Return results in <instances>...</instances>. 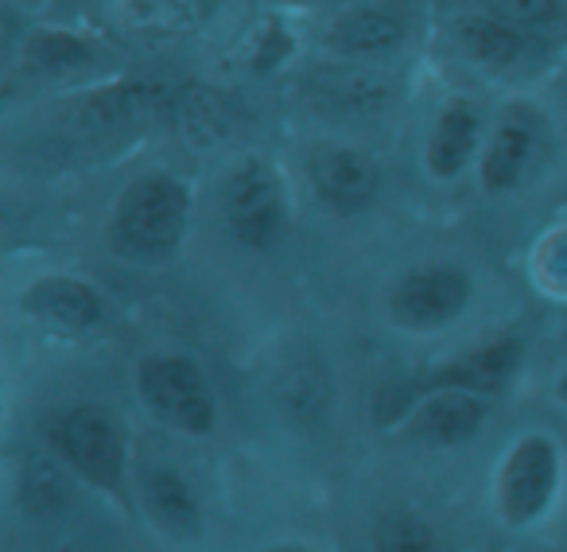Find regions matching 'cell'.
I'll return each instance as SVG.
<instances>
[{"instance_id":"277c9868","label":"cell","mask_w":567,"mask_h":552,"mask_svg":"<svg viewBox=\"0 0 567 552\" xmlns=\"http://www.w3.org/2000/svg\"><path fill=\"white\" fill-rule=\"evenodd\" d=\"M466 300H471V280H466L463 268L424 265L412 268L396 285L389 308H393V319L401 327L424 331V327H440L447 319H455L466 308Z\"/></svg>"},{"instance_id":"9c48e42d","label":"cell","mask_w":567,"mask_h":552,"mask_svg":"<svg viewBox=\"0 0 567 552\" xmlns=\"http://www.w3.org/2000/svg\"><path fill=\"white\" fill-rule=\"evenodd\" d=\"M24 311L43 319L48 327H55V331H86L102 316V304H97L94 288H86L82 280L51 276V280H40L24 296Z\"/></svg>"},{"instance_id":"e0dca14e","label":"cell","mask_w":567,"mask_h":552,"mask_svg":"<svg viewBox=\"0 0 567 552\" xmlns=\"http://www.w3.org/2000/svg\"><path fill=\"white\" fill-rule=\"evenodd\" d=\"M28 67L32 71H43V74H63L71 67H82L90 59L86 43L74 40L66 32H35L28 35Z\"/></svg>"},{"instance_id":"8fae6325","label":"cell","mask_w":567,"mask_h":552,"mask_svg":"<svg viewBox=\"0 0 567 552\" xmlns=\"http://www.w3.org/2000/svg\"><path fill=\"white\" fill-rule=\"evenodd\" d=\"M478 129L482 117L474 105L466 102H451L440 113L432 129V141H427V172L435 180H451L466 167V160L474 156V144H478Z\"/></svg>"},{"instance_id":"cb8c5ba5","label":"cell","mask_w":567,"mask_h":552,"mask_svg":"<svg viewBox=\"0 0 567 552\" xmlns=\"http://www.w3.org/2000/svg\"><path fill=\"white\" fill-rule=\"evenodd\" d=\"M292 4H308V0H292Z\"/></svg>"},{"instance_id":"5b68a950","label":"cell","mask_w":567,"mask_h":552,"mask_svg":"<svg viewBox=\"0 0 567 552\" xmlns=\"http://www.w3.org/2000/svg\"><path fill=\"white\" fill-rule=\"evenodd\" d=\"M59 448H63L66 463L74 471L86 474L94 487H105L110 494L121 498V436L117 425L110 420V412L102 409H74L59 428Z\"/></svg>"},{"instance_id":"8992f818","label":"cell","mask_w":567,"mask_h":552,"mask_svg":"<svg viewBox=\"0 0 567 552\" xmlns=\"http://www.w3.org/2000/svg\"><path fill=\"white\" fill-rule=\"evenodd\" d=\"M556 487V451L540 436H528L513 448L502 474V505L509 521H533L548 505V494Z\"/></svg>"},{"instance_id":"5bb4252c","label":"cell","mask_w":567,"mask_h":552,"mask_svg":"<svg viewBox=\"0 0 567 552\" xmlns=\"http://www.w3.org/2000/svg\"><path fill=\"white\" fill-rule=\"evenodd\" d=\"M536 149L533 125H525L520 117H505L497 125L494 141H489L486 156H482V187L486 191H509L520 180V172L528 167V156Z\"/></svg>"},{"instance_id":"7c38bea8","label":"cell","mask_w":567,"mask_h":552,"mask_svg":"<svg viewBox=\"0 0 567 552\" xmlns=\"http://www.w3.org/2000/svg\"><path fill=\"white\" fill-rule=\"evenodd\" d=\"M478 425L482 401H474L466 389H455V393H440L420 405V412L412 417V436L427 443H463L478 432Z\"/></svg>"},{"instance_id":"7a4b0ae2","label":"cell","mask_w":567,"mask_h":552,"mask_svg":"<svg viewBox=\"0 0 567 552\" xmlns=\"http://www.w3.org/2000/svg\"><path fill=\"white\" fill-rule=\"evenodd\" d=\"M141 397L152 412L172 420L183 432H210L214 425V401L206 389L203 374L187 358H148L141 366Z\"/></svg>"},{"instance_id":"30bf717a","label":"cell","mask_w":567,"mask_h":552,"mask_svg":"<svg viewBox=\"0 0 567 552\" xmlns=\"http://www.w3.org/2000/svg\"><path fill=\"white\" fill-rule=\"evenodd\" d=\"M404 32L409 28L389 9H354V12H342L327 28V48L334 55H385V51L401 48Z\"/></svg>"},{"instance_id":"7402d4cb","label":"cell","mask_w":567,"mask_h":552,"mask_svg":"<svg viewBox=\"0 0 567 552\" xmlns=\"http://www.w3.org/2000/svg\"><path fill=\"white\" fill-rule=\"evenodd\" d=\"M272 552H308V549H296V544H284V549H272Z\"/></svg>"},{"instance_id":"ba28073f","label":"cell","mask_w":567,"mask_h":552,"mask_svg":"<svg viewBox=\"0 0 567 552\" xmlns=\"http://www.w3.org/2000/svg\"><path fill=\"white\" fill-rule=\"evenodd\" d=\"M308 90L319 105H327L331 113H378L393 102V79H385L381 71L354 63H334L323 67L308 79Z\"/></svg>"},{"instance_id":"44dd1931","label":"cell","mask_w":567,"mask_h":552,"mask_svg":"<svg viewBox=\"0 0 567 552\" xmlns=\"http://www.w3.org/2000/svg\"><path fill=\"white\" fill-rule=\"evenodd\" d=\"M482 9L513 28H536L544 20H551L556 0H482Z\"/></svg>"},{"instance_id":"52a82bcc","label":"cell","mask_w":567,"mask_h":552,"mask_svg":"<svg viewBox=\"0 0 567 552\" xmlns=\"http://www.w3.org/2000/svg\"><path fill=\"white\" fill-rule=\"evenodd\" d=\"M319 198L339 214H354L378 195V167L358 149H316L308 160Z\"/></svg>"},{"instance_id":"6da1fadb","label":"cell","mask_w":567,"mask_h":552,"mask_svg":"<svg viewBox=\"0 0 567 552\" xmlns=\"http://www.w3.org/2000/svg\"><path fill=\"white\" fill-rule=\"evenodd\" d=\"M187 211L190 198L183 191V183H175L172 175H141L117 198L110 226L113 249L141 260L167 257L179 245L183 226H187Z\"/></svg>"},{"instance_id":"9a60e30c","label":"cell","mask_w":567,"mask_h":552,"mask_svg":"<svg viewBox=\"0 0 567 552\" xmlns=\"http://www.w3.org/2000/svg\"><path fill=\"white\" fill-rule=\"evenodd\" d=\"M455 40L466 55L474 59L478 67H489V71H505L520 59L525 51V35L517 32L513 24L494 17H466L455 24Z\"/></svg>"},{"instance_id":"2e32d148","label":"cell","mask_w":567,"mask_h":552,"mask_svg":"<svg viewBox=\"0 0 567 552\" xmlns=\"http://www.w3.org/2000/svg\"><path fill=\"white\" fill-rule=\"evenodd\" d=\"M144 502H148V513L167 533H175V536L198 533V502L179 474H172V471L144 474Z\"/></svg>"},{"instance_id":"d6986e66","label":"cell","mask_w":567,"mask_h":552,"mask_svg":"<svg viewBox=\"0 0 567 552\" xmlns=\"http://www.w3.org/2000/svg\"><path fill=\"white\" fill-rule=\"evenodd\" d=\"M327 389H323V374L316 366H296L284 378V405L292 409V417L300 420H316L323 412Z\"/></svg>"},{"instance_id":"3957f363","label":"cell","mask_w":567,"mask_h":552,"mask_svg":"<svg viewBox=\"0 0 567 552\" xmlns=\"http://www.w3.org/2000/svg\"><path fill=\"white\" fill-rule=\"evenodd\" d=\"M226 222L249 249H268L284 229V191L260 160L241 164L226 180Z\"/></svg>"},{"instance_id":"4fadbf2b","label":"cell","mask_w":567,"mask_h":552,"mask_svg":"<svg viewBox=\"0 0 567 552\" xmlns=\"http://www.w3.org/2000/svg\"><path fill=\"white\" fill-rule=\"evenodd\" d=\"M520 366V343L517 339H497L486 347L471 350L458 362L443 366L435 374V386H455V389H502L505 381L517 374Z\"/></svg>"},{"instance_id":"ac0fdd59","label":"cell","mask_w":567,"mask_h":552,"mask_svg":"<svg viewBox=\"0 0 567 552\" xmlns=\"http://www.w3.org/2000/svg\"><path fill=\"white\" fill-rule=\"evenodd\" d=\"M66 479L59 474V467L51 463H32L24 474V505L35 518H55L66 505Z\"/></svg>"},{"instance_id":"603a6c76","label":"cell","mask_w":567,"mask_h":552,"mask_svg":"<svg viewBox=\"0 0 567 552\" xmlns=\"http://www.w3.org/2000/svg\"><path fill=\"white\" fill-rule=\"evenodd\" d=\"M559 397H564V401H567V378L559 381Z\"/></svg>"},{"instance_id":"ffe728a7","label":"cell","mask_w":567,"mask_h":552,"mask_svg":"<svg viewBox=\"0 0 567 552\" xmlns=\"http://www.w3.org/2000/svg\"><path fill=\"white\" fill-rule=\"evenodd\" d=\"M378 552H440L427 533V525L420 518H409V513H396V518H385L378 529Z\"/></svg>"}]
</instances>
